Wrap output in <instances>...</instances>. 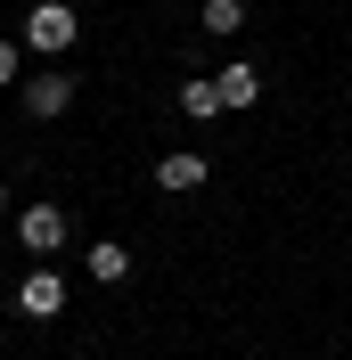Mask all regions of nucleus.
I'll use <instances>...</instances> for the list:
<instances>
[{"mask_svg": "<svg viewBox=\"0 0 352 360\" xmlns=\"http://www.w3.org/2000/svg\"><path fill=\"white\" fill-rule=\"evenodd\" d=\"M66 41H74V8H66V0H42V8L25 17V49H42V58H58Z\"/></svg>", "mask_w": 352, "mask_h": 360, "instance_id": "nucleus-1", "label": "nucleus"}, {"mask_svg": "<svg viewBox=\"0 0 352 360\" xmlns=\"http://www.w3.org/2000/svg\"><path fill=\"white\" fill-rule=\"evenodd\" d=\"M17 238H25L33 254H58V246H66V213H58V205H25Z\"/></svg>", "mask_w": 352, "mask_h": 360, "instance_id": "nucleus-2", "label": "nucleus"}, {"mask_svg": "<svg viewBox=\"0 0 352 360\" xmlns=\"http://www.w3.org/2000/svg\"><path fill=\"white\" fill-rule=\"evenodd\" d=\"M74 107V74H33V82H25V115H66Z\"/></svg>", "mask_w": 352, "mask_h": 360, "instance_id": "nucleus-3", "label": "nucleus"}, {"mask_svg": "<svg viewBox=\"0 0 352 360\" xmlns=\"http://www.w3.org/2000/svg\"><path fill=\"white\" fill-rule=\"evenodd\" d=\"M17 303H25V319H49V311H66V278L58 270H33L17 287Z\"/></svg>", "mask_w": 352, "mask_h": 360, "instance_id": "nucleus-4", "label": "nucleus"}, {"mask_svg": "<svg viewBox=\"0 0 352 360\" xmlns=\"http://www.w3.org/2000/svg\"><path fill=\"white\" fill-rule=\"evenodd\" d=\"M213 90H221V107H254V98H263V74L254 66H221Z\"/></svg>", "mask_w": 352, "mask_h": 360, "instance_id": "nucleus-5", "label": "nucleus"}, {"mask_svg": "<svg viewBox=\"0 0 352 360\" xmlns=\"http://www.w3.org/2000/svg\"><path fill=\"white\" fill-rule=\"evenodd\" d=\"M156 188H172V197L180 188H205V156H164L156 164Z\"/></svg>", "mask_w": 352, "mask_h": 360, "instance_id": "nucleus-6", "label": "nucleus"}, {"mask_svg": "<svg viewBox=\"0 0 352 360\" xmlns=\"http://www.w3.org/2000/svg\"><path fill=\"white\" fill-rule=\"evenodd\" d=\"M180 115H189V123H205V115H221V90L205 82V74H197V82H180Z\"/></svg>", "mask_w": 352, "mask_h": 360, "instance_id": "nucleus-7", "label": "nucleus"}, {"mask_svg": "<svg viewBox=\"0 0 352 360\" xmlns=\"http://www.w3.org/2000/svg\"><path fill=\"white\" fill-rule=\"evenodd\" d=\"M123 270H132V254H123V246H90V278H99V287H115Z\"/></svg>", "mask_w": 352, "mask_h": 360, "instance_id": "nucleus-8", "label": "nucleus"}, {"mask_svg": "<svg viewBox=\"0 0 352 360\" xmlns=\"http://www.w3.org/2000/svg\"><path fill=\"white\" fill-rule=\"evenodd\" d=\"M246 25V0H205V33H238Z\"/></svg>", "mask_w": 352, "mask_h": 360, "instance_id": "nucleus-9", "label": "nucleus"}, {"mask_svg": "<svg viewBox=\"0 0 352 360\" xmlns=\"http://www.w3.org/2000/svg\"><path fill=\"white\" fill-rule=\"evenodd\" d=\"M17 66H25V49H17V41H0V90L17 82Z\"/></svg>", "mask_w": 352, "mask_h": 360, "instance_id": "nucleus-10", "label": "nucleus"}]
</instances>
